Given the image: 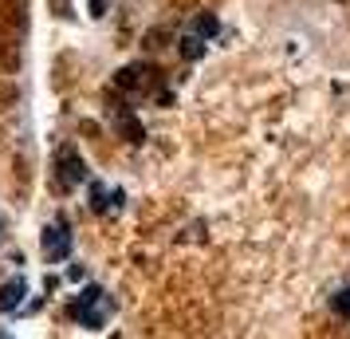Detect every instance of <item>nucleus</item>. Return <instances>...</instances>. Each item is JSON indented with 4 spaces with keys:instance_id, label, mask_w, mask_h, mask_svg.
Instances as JSON below:
<instances>
[{
    "instance_id": "1",
    "label": "nucleus",
    "mask_w": 350,
    "mask_h": 339,
    "mask_svg": "<svg viewBox=\"0 0 350 339\" xmlns=\"http://www.w3.org/2000/svg\"><path fill=\"white\" fill-rule=\"evenodd\" d=\"M111 312H114L111 296H107V292H98V288L83 292L79 300L71 304V316H75L83 327H103V323L111 320Z\"/></svg>"
},
{
    "instance_id": "2",
    "label": "nucleus",
    "mask_w": 350,
    "mask_h": 339,
    "mask_svg": "<svg viewBox=\"0 0 350 339\" xmlns=\"http://www.w3.org/2000/svg\"><path fill=\"white\" fill-rule=\"evenodd\" d=\"M44 249H48L51 260L67 257V249H71V225H67V221H55V225H48V233H44Z\"/></svg>"
},
{
    "instance_id": "3",
    "label": "nucleus",
    "mask_w": 350,
    "mask_h": 339,
    "mask_svg": "<svg viewBox=\"0 0 350 339\" xmlns=\"http://www.w3.org/2000/svg\"><path fill=\"white\" fill-rule=\"evenodd\" d=\"M24 292H28V284H24V280L16 276L8 288H0V307H4V312H16L20 300H24Z\"/></svg>"
},
{
    "instance_id": "4",
    "label": "nucleus",
    "mask_w": 350,
    "mask_h": 339,
    "mask_svg": "<svg viewBox=\"0 0 350 339\" xmlns=\"http://www.w3.org/2000/svg\"><path fill=\"white\" fill-rule=\"evenodd\" d=\"M334 307H338L342 316H350V288H342L338 296H334Z\"/></svg>"
},
{
    "instance_id": "5",
    "label": "nucleus",
    "mask_w": 350,
    "mask_h": 339,
    "mask_svg": "<svg viewBox=\"0 0 350 339\" xmlns=\"http://www.w3.org/2000/svg\"><path fill=\"white\" fill-rule=\"evenodd\" d=\"M0 339H12V336H8V331H0Z\"/></svg>"
}]
</instances>
